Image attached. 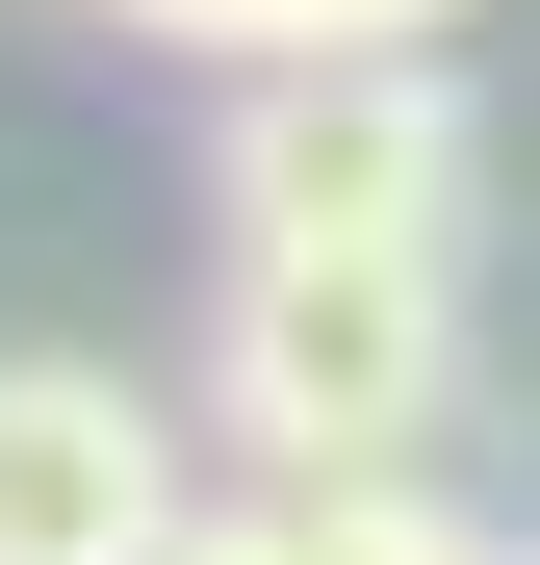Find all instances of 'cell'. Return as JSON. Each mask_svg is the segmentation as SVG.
<instances>
[{
    "label": "cell",
    "mask_w": 540,
    "mask_h": 565,
    "mask_svg": "<svg viewBox=\"0 0 540 565\" xmlns=\"http://www.w3.org/2000/svg\"><path fill=\"white\" fill-rule=\"evenodd\" d=\"M207 412L257 489H412L464 412V257H207Z\"/></svg>",
    "instance_id": "1"
},
{
    "label": "cell",
    "mask_w": 540,
    "mask_h": 565,
    "mask_svg": "<svg viewBox=\"0 0 540 565\" xmlns=\"http://www.w3.org/2000/svg\"><path fill=\"white\" fill-rule=\"evenodd\" d=\"M464 77L437 52H335V77H232L207 129V257H464Z\"/></svg>",
    "instance_id": "2"
},
{
    "label": "cell",
    "mask_w": 540,
    "mask_h": 565,
    "mask_svg": "<svg viewBox=\"0 0 540 565\" xmlns=\"http://www.w3.org/2000/svg\"><path fill=\"white\" fill-rule=\"evenodd\" d=\"M180 540H207V489L129 360H0V565H180Z\"/></svg>",
    "instance_id": "3"
},
{
    "label": "cell",
    "mask_w": 540,
    "mask_h": 565,
    "mask_svg": "<svg viewBox=\"0 0 540 565\" xmlns=\"http://www.w3.org/2000/svg\"><path fill=\"white\" fill-rule=\"evenodd\" d=\"M180 565H515V540H489V514L412 462V489H232Z\"/></svg>",
    "instance_id": "4"
},
{
    "label": "cell",
    "mask_w": 540,
    "mask_h": 565,
    "mask_svg": "<svg viewBox=\"0 0 540 565\" xmlns=\"http://www.w3.org/2000/svg\"><path fill=\"white\" fill-rule=\"evenodd\" d=\"M77 26H155V52H232V77H335V52H437L464 0H77Z\"/></svg>",
    "instance_id": "5"
}]
</instances>
